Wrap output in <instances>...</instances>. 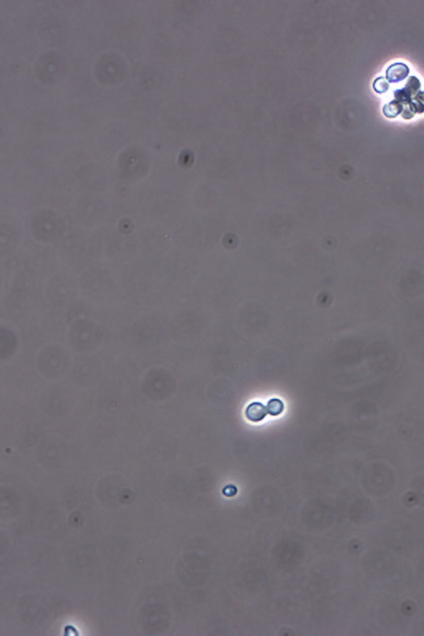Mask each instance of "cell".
<instances>
[{
    "instance_id": "cell-1",
    "label": "cell",
    "mask_w": 424,
    "mask_h": 636,
    "mask_svg": "<svg viewBox=\"0 0 424 636\" xmlns=\"http://www.w3.org/2000/svg\"><path fill=\"white\" fill-rule=\"evenodd\" d=\"M37 366L43 376L48 379H59L64 376L70 366L67 352L58 347L46 348L37 357Z\"/></svg>"
},
{
    "instance_id": "cell-2",
    "label": "cell",
    "mask_w": 424,
    "mask_h": 636,
    "mask_svg": "<svg viewBox=\"0 0 424 636\" xmlns=\"http://www.w3.org/2000/svg\"><path fill=\"white\" fill-rule=\"evenodd\" d=\"M368 365L374 372L386 373L396 367L398 354L391 345L377 343L368 348Z\"/></svg>"
},
{
    "instance_id": "cell-3",
    "label": "cell",
    "mask_w": 424,
    "mask_h": 636,
    "mask_svg": "<svg viewBox=\"0 0 424 636\" xmlns=\"http://www.w3.org/2000/svg\"><path fill=\"white\" fill-rule=\"evenodd\" d=\"M368 491H386L394 484V475L391 469L382 463H374L368 466Z\"/></svg>"
},
{
    "instance_id": "cell-4",
    "label": "cell",
    "mask_w": 424,
    "mask_h": 636,
    "mask_svg": "<svg viewBox=\"0 0 424 636\" xmlns=\"http://www.w3.org/2000/svg\"><path fill=\"white\" fill-rule=\"evenodd\" d=\"M163 377L160 370L156 369L150 370L142 379V393L147 398L156 401V400L161 398L163 388Z\"/></svg>"
},
{
    "instance_id": "cell-5",
    "label": "cell",
    "mask_w": 424,
    "mask_h": 636,
    "mask_svg": "<svg viewBox=\"0 0 424 636\" xmlns=\"http://www.w3.org/2000/svg\"><path fill=\"white\" fill-rule=\"evenodd\" d=\"M409 73V66L405 63L397 62L388 67L386 71V78L391 83L400 82L405 80Z\"/></svg>"
},
{
    "instance_id": "cell-6",
    "label": "cell",
    "mask_w": 424,
    "mask_h": 636,
    "mask_svg": "<svg viewBox=\"0 0 424 636\" xmlns=\"http://www.w3.org/2000/svg\"><path fill=\"white\" fill-rule=\"evenodd\" d=\"M268 414L267 408L260 403H252L248 406L246 411L247 419L252 422H259L266 418Z\"/></svg>"
},
{
    "instance_id": "cell-7",
    "label": "cell",
    "mask_w": 424,
    "mask_h": 636,
    "mask_svg": "<svg viewBox=\"0 0 424 636\" xmlns=\"http://www.w3.org/2000/svg\"><path fill=\"white\" fill-rule=\"evenodd\" d=\"M404 109V105L397 100L386 104L383 107L384 115L388 118H394L400 115Z\"/></svg>"
},
{
    "instance_id": "cell-8",
    "label": "cell",
    "mask_w": 424,
    "mask_h": 636,
    "mask_svg": "<svg viewBox=\"0 0 424 636\" xmlns=\"http://www.w3.org/2000/svg\"><path fill=\"white\" fill-rule=\"evenodd\" d=\"M421 81H419L416 77L412 75V77L409 78L408 82L406 83L405 87L403 88V89H404L406 93L409 94L411 98H413V96H415L418 94V92L419 90H421Z\"/></svg>"
},
{
    "instance_id": "cell-9",
    "label": "cell",
    "mask_w": 424,
    "mask_h": 636,
    "mask_svg": "<svg viewBox=\"0 0 424 636\" xmlns=\"http://www.w3.org/2000/svg\"><path fill=\"white\" fill-rule=\"evenodd\" d=\"M266 408L268 414L273 416H277L279 415L281 412L284 411V406L281 400L274 399H271L270 401L268 403Z\"/></svg>"
},
{
    "instance_id": "cell-10",
    "label": "cell",
    "mask_w": 424,
    "mask_h": 636,
    "mask_svg": "<svg viewBox=\"0 0 424 636\" xmlns=\"http://www.w3.org/2000/svg\"><path fill=\"white\" fill-rule=\"evenodd\" d=\"M373 87L378 93L381 94L385 93V92L389 90V85L387 80L383 77H380L375 80V82L373 83Z\"/></svg>"
},
{
    "instance_id": "cell-11",
    "label": "cell",
    "mask_w": 424,
    "mask_h": 636,
    "mask_svg": "<svg viewBox=\"0 0 424 636\" xmlns=\"http://www.w3.org/2000/svg\"><path fill=\"white\" fill-rule=\"evenodd\" d=\"M414 115L415 113L414 112L413 109H411L409 105H406V107L403 109L402 117L405 118V119H411V118H413Z\"/></svg>"
},
{
    "instance_id": "cell-12",
    "label": "cell",
    "mask_w": 424,
    "mask_h": 636,
    "mask_svg": "<svg viewBox=\"0 0 424 636\" xmlns=\"http://www.w3.org/2000/svg\"><path fill=\"white\" fill-rule=\"evenodd\" d=\"M414 100L421 103L424 107V91H419L418 93L414 96Z\"/></svg>"
}]
</instances>
